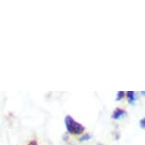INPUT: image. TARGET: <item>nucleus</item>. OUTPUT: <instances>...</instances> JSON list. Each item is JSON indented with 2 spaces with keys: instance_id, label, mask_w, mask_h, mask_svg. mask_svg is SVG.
<instances>
[{
  "instance_id": "obj_1",
  "label": "nucleus",
  "mask_w": 145,
  "mask_h": 145,
  "mask_svg": "<svg viewBox=\"0 0 145 145\" xmlns=\"http://www.w3.org/2000/svg\"><path fill=\"white\" fill-rule=\"evenodd\" d=\"M65 122L67 129L70 134H73V135H80V134L84 132V127L81 123H79V122H76L74 119L71 116L65 117Z\"/></svg>"
},
{
  "instance_id": "obj_2",
  "label": "nucleus",
  "mask_w": 145,
  "mask_h": 145,
  "mask_svg": "<svg viewBox=\"0 0 145 145\" xmlns=\"http://www.w3.org/2000/svg\"><path fill=\"white\" fill-rule=\"evenodd\" d=\"M124 114H125L124 110H122V109H120V108H117L116 110L114 111L113 115H112V118H113L114 120H119L120 118H121Z\"/></svg>"
},
{
  "instance_id": "obj_5",
  "label": "nucleus",
  "mask_w": 145,
  "mask_h": 145,
  "mask_svg": "<svg viewBox=\"0 0 145 145\" xmlns=\"http://www.w3.org/2000/svg\"><path fill=\"white\" fill-rule=\"evenodd\" d=\"M89 138H90V136L89 135H86V136H84V137H82V138H81V141L86 140V139H89Z\"/></svg>"
},
{
  "instance_id": "obj_4",
  "label": "nucleus",
  "mask_w": 145,
  "mask_h": 145,
  "mask_svg": "<svg viewBox=\"0 0 145 145\" xmlns=\"http://www.w3.org/2000/svg\"><path fill=\"white\" fill-rule=\"evenodd\" d=\"M123 97H124V92H122V91H119V92H118V96H117V100L118 101L121 100Z\"/></svg>"
},
{
  "instance_id": "obj_7",
  "label": "nucleus",
  "mask_w": 145,
  "mask_h": 145,
  "mask_svg": "<svg viewBox=\"0 0 145 145\" xmlns=\"http://www.w3.org/2000/svg\"><path fill=\"white\" fill-rule=\"evenodd\" d=\"M29 145H37V143H36V141L33 140V141H31V143H29Z\"/></svg>"
},
{
  "instance_id": "obj_6",
  "label": "nucleus",
  "mask_w": 145,
  "mask_h": 145,
  "mask_svg": "<svg viewBox=\"0 0 145 145\" xmlns=\"http://www.w3.org/2000/svg\"><path fill=\"white\" fill-rule=\"evenodd\" d=\"M144 122H145L144 119H142V120H140V126H141V128H144Z\"/></svg>"
},
{
  "instance_id": "obj_3",
  "label": "nucleus",
  "mask_w": 145,
  "mask_h": 145,
  "mask_svg": "<svg viewBox=\"0 0 145 145\" xmlns=\"http://www.w3.org/2000/svg\"><path fill=\"white\" fill-rule=\"evenodd\" d=\"M126 95H127V99H128V102H129L130 103H135V101H136V94H135V92L134 91H128L126 93Z\"/></svg>"
}]
</instances>
